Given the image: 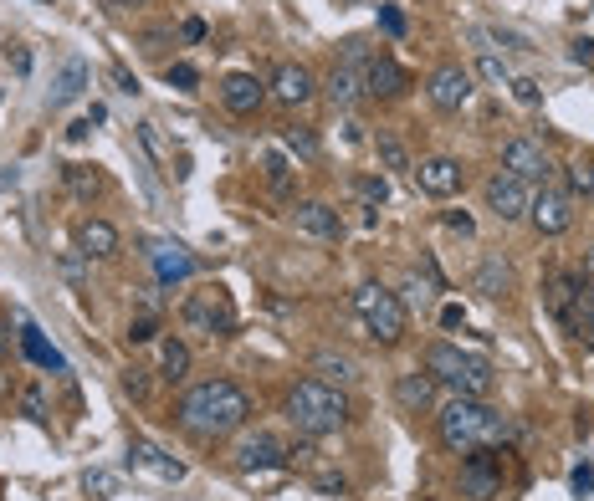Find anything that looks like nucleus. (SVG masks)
<instances>
[{"instance_id":"obj_1","label":"nucleus","mask_w":594,"mask_h":501,"mask_svg":"<svg viewBox=\"0 0 594 501\" xmlns=\"http://www.w3.org/2000/svg\"><path fill=\"white\" fill-rule=\"evenodd\" d=\"M246 420H251V399L231 379H205L175 404V425L195 440H226L246 430Z\"/></svg>"},{"instance_id":"obj_2","label":"nucleus","mask_w":594,"mask_h":501,"mask_svg":"<svg viewBox=\"0 0 594 501\" xmlns=\"http://www.w3.org/2000/svg\"><path fill=\"white\" fill-rule=\"evenodd\" d=\"M436 435L451 455H472L482 445H507V435H513V420L502 415V409H492L487 399H466L456 394L441 415H436Z\"/></svg>"},{"instance_id":"obj_3","label":"nucleus","mask_w":594,"mask_h":501,"mask_svg":"<svg viewBox=\"0 0 594 501\" xmlns=\"http://www.w3.org/2000/svg\"><path fill=\"white\" fill-rule=\"evenodd\" d=\"M354 415V404L349 394L338 389V384H323V379H297L287 389V420L297 435H308V440H323L333 430H344Z\"/></svg>"},{"instance_id":"obj_4","label":"nucleus","mask_w":594,"mask_h":501,"mask_svg":"<svg viewBox=\"0 0 594 501\" xmlns=\"http://www.w3.org/2000/svg\"><path fill=\"white\" fill-rule=\"evenodd\" d=\"M426 374L436 384H446L451 394H466V399L492 394V363L477 358V353H461L456 343H431L426 348Z\"/></svg>"},{"instance_id":"obj_5","label":"nucleus","mask_w":594,"mask_h":501,"mask_svg":"<svg viewBox=\"0 0 594 501\" xmlns=\"http://www.w3.org/2000/svg\"><path fill=\"white\" fill-rule=\"evenodd\" d=\"M354 312H359V323L369 328V338H374V343L395 348V343L405 338V302H400L390 287L364 282V287L354 292Z\"/></svg>"},{"instance_id":"obj_6","label":"nucleus","mask_w":594,"mask_h":501,"mask_svg":"<svg viewBox=\"0 0 594 501\" xmlns=\"http://www.w3.org/2000/svg\"><path fill=\"white\" fill-rule=\"evenodd\" d=\"M180 323L200 338H231L236 333V312L231 302L216 292V287H205V292H190L185 307H180Z\"/></svg>"},{"instance_id":"obj_7","label":"nucleus","mask_w":594,"mask_h":501,"mask_svg":"<svg viewBox=\"0 0 594 501\" xmlns=\"http://www.w3.org/2000/svg\"><path fill=\"white\" fill-rule=\"evenodd\" d=\"M461 496H472V501H497L502 496V461H497L492 445L461 455Z\"/></svg>"},{"instance_id":"obj_8","label":"nucleus","mask_w":594,"mask_h":501,"mask_svg":"<svg viewBox=\"0 0 594 501\" xmlns=\"http://www.w3.org/2000/svg\"><path fill=\"white\" fill-rule=\"evenodd\" d=\"M231 461H236L241 471H282V466L292 461V450H287L272 430H251V435H241V445L231 450Z\"/></svg>"},{"instance_id":"obj_9","label":"nucleus","mask_w":594,"mask_h":501,"mask_svg":"<svg viewBox=\"0 0 594 501\" xmlns=\"http://www.w3.org/2000/svg\"><path fill=\"white\" fill-rule=\"evenodd\" d=\"M482 195H487V210L497 215V220H528V185L518 174H507V169H497V174H487V185H482Z\"/></svg>"},{"instance_id":"obj_10","label":"nucleus","mask_w":594,"mask_h":501,"mask_svg":"<svg viewBox=\"0 0 594 501\" xmlns=\"http://www.w3.org/2000/svg\"><path fill=\"white\" fill-rule=\"evenodd\" d=\"M426 98H431L441 113H461L466 103H472V72L456 67V62L436 67V72L426 77Z\"/></svg>"},{"instance_id":"obj_11","label":"nucleus","mask_w":594,"mask_h":501,"mask_svg":"<svg viewBox=\"0 0 594 501\" xmlns=\"http://www.w3.org/2000/svg\"><path fill=\"white\" fill-rule=\"evenodd\" d=\"M410 174H415L420 195H431V200H451V195L461 190V179H466V169H461L451 154H431V159H420Z\"/></svg>"},{"instance_id":"obj_12","label":"nucleus","mask_w":594,"mask_h":501,"mask_svg":"<svg viewBox=\"0 0 594 501\" xmlns=\"http://www.w3.org/2000/svg\"><path fill=\"white\" fill-rule=\"evenodd\" d=\"M502 169L518 174L523 185H548V174H554L543 144H533V139H507V144H502Z\"/></svg>"},{"instance_id":"obj_13","label":"nucleus","mask_w":594,"mask_h":501,"mask_svg":"<svg viewBox=\"0 0 594 501\" xmlns=\"http://www.w3.org/2000/svg\"><path fill=\"white\" fill-rule=\"evenodd\" d=\"M528 220H533V231H538V236H564L569 225H574V200L543 185V190L528 200Z\"/></svg>"},{"instance_id":"obj_14","label":"nucleus","mask_w":594,"mask_h":501,"mask_svg":"<svg viewBox=\"0 0 594 501\" xmlns=\"http://www.w3.org/2000/svg\"><path fill=\"white\" fill-rule=\"evenodd\" d=\"M405 93H410V77H405V67H400V62L374 57V62L364 67V98L395 103V98H405Z\"/></svg>"},{"instance_id":"obj_15","label":"nucleus","mask_w":594,"mask_h":501,"mask_svg":"<svg viewBox=\"0 0 594 501\" xmlns=\"http://www.w3.org/2000/svg\"><path fill=\"white\" fill-rule=\"evenodd\" d=\"M313 93H318V82H313V72L303 62H282L272 72V98L282 108H303V103H313Z\"/></svg>"},{"instance_id":"obj_16","label":"nucleus","mask_w":594,"mask_h":501,"mask_svg":"<svg viewBox=\"0 0 594 501\" xmlns=\"http://www.w3.org/2000/svg\"><path fill=\"white\" fill-rule=\"evenodd\" d=\"M472 292L477 297H487V302H502L507 292H513V261L507 256H482L477 261V271H472Z\"/></svg>"},{"instance_id":"obj_17","label":"nucleus","mask_w":594,"mask_h":501,"mask_svg":"<svg viewBox=\"0 0 594 501\" xmlns=\"http://www.w3.org/2000/svg\"><path fill=\"white\" fill-rule=\"evenodd\" d=\"M221 103L231 108V113H241V118H251L262 103H267V82H257L251 72H231L226 82H221Z\"/></svg>"},{"instance_id":"obj_18","label":"nucleus","mask_w":594,"mask_h":501,"mask_svg":"<svg viewBox=\"0 0 594 501\" xmlns=\"http://www.w3.org/2000/svg\"><path fill=\"white\" fill-rule=\"evenodd\" d=\"M292 220H297V231H303V236H318V241H338V236H344V220H338V210L323 205V200H303L292 210Z\"/></svg>"},{"instance_id":"obj_19","label":"nucleus","mask_w":594,"mask_h":501,"mask_svg":"<svg viewBox=\"0 0 594 501\" xmlns=\"http://www.w3.org/2000/svg\"><path fill=\"white\" fill-rule=\"evenodd\" d=\"M323 93H328L333 108H359V103H364V67L333 62V72L323 77Z\"/></svg>"},{"instance_id":"obj_20","label":"nucleus","mask_w":594,"mask_h":501,"mask_svg":"<svg viewBox=\"0 0 594 501\" xmlns=\"http://www.w3.org/2000/svg\"><path fill=\"white\" fill-rule=\"evenodd\" d=\"M129 461H134L139 471L159 476V481H185V461H175V455L159 450L154 440H134V445H129Z\"/></svg>"},{"instance_id":"obj_21","label":"nucleus","mask_w":594,"mask_h":501,"mask_svg":"<svg viewBox=\"0 0 594 501\" xmlns=\"http://www.w3.org/2000/svg\"><path fill=\"white\" fill-rule=\"evenodd\" d=\"M149 261H154V277L159 282H185L190 271H195V256L180 241H154L149 246Z\"/></svg>"},{"instance_id":"obj_22","label":"nucleus","mask_w":594,"mask_h":501,"mask_svg":"<svg viewBox=\"0 0 594 501\" xmlns=\"http://www.w3.org/2000/svg\"><path fill=\"white\" fill-rule=\"evenodd\" d=\"M118 231L108 220H82L77 225V256H88V261H108V256H118Z\"/></svg>"},{"instance_id":"obj_23","label":"nucleus","mask_w":594,"mask_h":501,"mask_svg":"<svg viewBox=\"0 0 594 501\" xmlns=\"http://www.w3.org/2000/svg\"><path fill=\"white\" fill-rule=\"evenodd\" d=\"M395 404L410 409V415H426V409L436 404V379H431L426 369L400 374V379H395Z\"/></svg>"},{"instance_id":"obj_24","label":"nucleus","mask_w":594,"mask_h":501,"mask_svg":"<svg viewBox=\"0 0 594 501\" xmlns=\"http://www.w3.org/2000/svg\"><path fill=\"white\" fill-rule=\"evenodd\" d=\"M88 82H93L88 62H82V57H67V62H62V72H57V82H52V108L77 103L82 93H88Z\"/></svg>"},{"instance_id":"obj_25","label":"nucleus","mask_w":594,"mask_h":501,"mask_svg":"<svg viewBox=\"0 0 594 501\" xmlns=\"http://www.w3.org/2000/svg\"><path fill=\"white\" fill-rule=\"evenodd\" d=\"M313 379H323V384H354L359 379V363L349 358V353H333V348H323V353H313Z\"/></svg>"},{"instance_id":"obj_26","label":"nucleus","mask_w":594,"mask_h":501,"mask_svg":"<svg viewBox=\"0 0 594 501\" xmlns=\"http://www.w3.org/2000/svg\"><path fill=\"white\" fill-rule=\"evenodd\" d=\"M579 287H584V277H579V271H559V277L543 287V307H548V312H554L559 323H564V317H569V307H574V297H579Z\"/></svg>"},{"instance_id":"obj_27","label":"nucleus","mask_w":594,"mask_h":501,"mask_svg":"<svg viewBox=\"0 0 594 501\" xmlns=\"http://www.w3.org/2000/svg\"><path fill=\"white\" fill-rule=\"evenodd\" d=\"M564 328H569L584 348H594V287H589V282L579 287V297H574V307H569V317H564Z\"/></svg>"},{"instance_id":"obj_28","label":"nucleus","mask_w":594,"mask_h":501,"mask_svg":"<svg viewBox=\"0 0 594 501\" xmlns=\"http://www.w3.org/2000/svg\"><path fill=\"white\" fill-rule=\"evenodd\" d=\"M21 348H26V358L31 363H41V369H52V374H67V358L47 343V338H41L36 328H21Z\"/></svg>"},{"instance_id":"obj_29","label":"nucleus","mask_w":594,"mask_h":501,"mask_svg":"<svg viewBox=\"0 0 594 501\" xmlns=\"http://www.w3.org/2000/svg\"><path fill=\"white\" fill-rule=\"evenodd\" d=\"M159 374H164L169 384H180V379L190 374V348H185L180 338H169V343L159 348Z\"/></svg>"},{"instance_id":"obj_30","label":"nucleus","mask_w":594,"mask_h":501,"mask_svg":"<svg viewBox=\"0 0 594 501\" xmlns=\"http://www.w3.org/2000/svg\"><path fill=\"white\" fill-rule=\"evenodd\" d=\"M282 144H287V149H292L297 159H308V164H313V159L323 154L318 133H313V128H303V123H287V128H282Z\"/></svg>"},{"instance_id":"obj_31","label":"nucleus","mask_w":594,"mask_h":501,"mask_svg":"<svg viewBox=\"0 0 594 501\" xmlns=\"http://www.w3.org/2000/svg\"><path fill=\"white\" fill-rule=\"evenodd\" d=\"M62 179H67V190H72V195H82V200H93V195L103 190V174H93L88 164H67V169H62Z\"/></svg>"},{"instance_id":"obj_32","label":"nucleus","mask_w":594,"mask_h":501,"mask_svg":"<svg viewBox=\"0 0 594 501\" xmlns=\"http://www.w3.org/2000/svg\"><path fill=\"white\" fill-rule=\"evenodd\" d=\"M374 149H379V164H385V169H395V174L415 169V164H410V154H405V144L395 139V133H379V139H374Z\"/></svg>"},{"instance_id":"obj_33","label":"nucleus","mask_w":594,"mask_h":501,"mask_svg":"<svg viewBox=\"0 0 594 501\" xmlns=\"http://www.w3.org/2000/svg\"><path fill=\"white\" fill-rule=\"evenodd\" d=\"M354 190H359V200H369V205L379 210V205L390 200V179H379V174H359V179H354Z\"/></svg>"},{"instance_id":"obj_34","label":"nucleus","mask_w":594,"mask_h":501,"mask_svg":"<svg viewBox=\"0 0 594 501\" xmlns=\"http://www.w3.org/2000/svg\"><path fill=\"white\" fill-rule=\"evenodd\" d=\"M164 77H169V87H180V93H195V87H200V72L190 62H169Z\"/></svg>"},{"instance_id":"obj_35","label":"nucleus","mask_w":594,"mask_h":501,"mask_svg":"<svg viewBox=\"0 0 594 501\" xmlns=\"http://www.w3.org/2000/svg\"><path fill=\"white\" fill-rule=\"evenodd\" d=\"M82 491H88L93 501H108V496L118 491V476H108V471H88V476H82Z\"/></svg>"},{"instance_id":"obj_36","label":"nucleus","mask_w":594,"mask_h":501,"mask_svg":"<svg viewBox=\"0 0 594 501\" xmlns=\"http://www.w3.org/2000/svg\"><path fill=\"white\" fill-rule=\"evenodd\" d=\"M477 72H482L487 82H497V87H507V67L497 62V52H482V57H477Z\"/></svg>"},{"instance_id":"obj_37","label":"nucleus","mask_w":594,"mask_h":501,"mask_svg":"<svg viewBox=\"0 0 594 501\" xmlns=\"http://www.w3.org/2000/svg\"><path fill=\"white\" fill-rule=\"evenodd\" d=\"M569 190H574V195H594V169L574 164V169H569Z\"/></svg>"},{"instance_id":"obj_38","label":"nucleus","mask_w":594,"mask_h":501,"mask_svg":"<svg viewBox=\"0 0 594 501\" xmlns=\"http://www.w3.org/2000/svg\"><path fill=\"white\" fill-rule=\"evenodd\" d=\"M21 409H26V415H31L36 425H47V399H41L36 389H26V399H21Z\"/></svg>"},{"instance_id":"obj_39","label":"nucleus","mask_w":594,"mask_h":501,"mask_svg":"<svg viewBox=\"0 0 594 501\" xmlns=\"http://www.w3.org/2000/svg\"><path fill=\"white\" fill-rule=\"evenodd\" d=\"M154 333H159L154 317H139V323L129 328V343H134V348H139V343H154Z\"/></svg>"},{"instance_id":"obj_40","label":"nucleus","mask_w":594,"mask_h":501,"mask_svg":"<svg viewBox=\"0 0 594 501\" xmlns=\"http://www.w3.org/2000/svg\"><path fill=\"white\" fill-rule=\"evenodd\" d=\"M461 323H466V307H461V302H446V307H441V328H446V333H456Z\"/></svg>"},{"instance_id":"obj_41","label":"nucleus","mask_w":594,"mask_h":501,"mask_svg":"<svg viewBox=\"0 0 594 501\" xmlns=\"http://www.w3.org/2000/svg\"><path fill=\"white\" fill-rule=\"evenodd\" d=\"M513 93H518V103H528V108H533V103L543 98V93H538V82H533V77H518V82H513Z\"/></svg>"},{"instance_id":"obj_42","label":"nucleus","mask_w":594,"mask_h":501,"mask_svg":"<svg viewBox=\"0 0 594 501\" xmlns=\"http://www.w3.org/2000/svg\"><path fill=\"white\" fill-rule=\"evenodd\" d=\"M379 26H385L390 36H400V31H405V16H400L395 6H379Z\"/></svg>"},{"instance_id":"obj_43","label":"nucleus","mask_w":594,"mask_h":501,"mask_svg":"<svg viewBox=\"0 0 594 501\" xmlns=\"http://www.w3.org/2000/svg\"><path fill=\"white\" fill-rule=\"evenodd\" d=\"M123 389H129L134 399H144V394H149V374H144V369H129V379H123Z\"/></svg>"},{"instance_id":"obj_44","label":"nucleus","mask_w":594,"mask_h":501,"mask_svg":"<svg viewBox=\"0 0 594 501\" xmlns=\"http://www.w3.org/2000/svg\"><path fill=\"white\" fill-rule=\"evenodd\" d=\"M262 164H267V174L277 179V185H282V179H287V159H282L277 149H267V154H262Z\"/></svg>"},{"instance_id":"obj_45","label":"nucleus","mask_w":594,"mask_h":501,"mask_svg":"<svg viewBox=\"0 0 594 501\" xmlns=\"http://www.w3.org/2000/svg\"><path fill=\"white\" fill-rule=\"evenodd\" d=\"M318 491H328V496H344V491H349V481H344V476H333V471H323V476H318Z\"/></svg>"},{"instance_id":"obj_46","label":"nucleus","mask_w":594,"mask_h":501,"mask_svg":"<svg viewBox=\"0 0 594 501\" xmlns=\"http://www.w3.org/2000/svg\"><path fill=\"white\" fill-rule=\"evenodd\" d=\"M446 225H451V231H461V236H472V231H477L472 215H461V210H446Z\"/></svg>"},{"instance_id":"obj_47","label":"nucleus","mask_w":594,"mask_h":501,"mask_svg":"<svg viewBox=\"0 0 594 501\" xmlns=\"http://www.w3.org/2000/svg\"><path fill=\"white\" fill-rule=\"evenodd\" d=\"M139 139H144V149H149L154 159L164 154V149H159V133H154V123H139Z\"/></svg>"},{"instance_id":"obj_48","label":"nucleus","mask_w":594,"mask_h":501,"mask_svg":"<svg viewBox=\"0 0 594 501\" xmlns=\"http://www.w3.org/2000/svg\"><path fill=\"white\" fill-rule=\"evenodd\" d=\"M113 82L123 87V93H139V77H134L129 67H113Z\"/></svg>"},{"instance_id":"obj_49","label":"nucleus","mask_w":594,"mask_h":501,"mask_svg":"<svg viewBox=\"0 0 594 501\" xmlns=\"http://www.w3.org/2000/svg\"><path fill=\"white\" fill-rule=\"evenodd\" d=\"M6 57H11V67H16V72H21V77H26V72H31V52H26V47H11V52H6Z\"/></svg>"},{"instance_id":"obj_50","label":"nucleus","mask_w":594,"mask_h":501,"mask_svg":"<svg viewBox=\"0 0 594 501\" xmlns=\"http://www.w3.org/2000/svg\"><path fill=\"white\" fill-rule=\"evenodd\" d=\"M589 486H594V471L579 466V471H574V496H589Z\"/></svg>"},{"instance_id":"obj_51","label":"nucleus","mask_w":594,"mask_h":501,"mask_svg":"<svg viewBox=\"0 0 594 501\" xmlns=\"http://www.w3.org/2000/svg\"><path fill=\"white\" fill-rule=\"evenodd\" d=\"M574 62H594V41H589V36L574 41Z\"/></svg>"},{"instance_id":"obj_52","label":"nucleus","mask_w":594,"mask_h":501,"mask_svg":"<svg viewBox=\"0 0 594 501\" xmlns=\"http://www.w3.org/2000/svg\"><path fill=\"white\" fill-rule=\"evenodd\" d=\"M180 36H185V41H205V21H185Z\"/></svg>"},{"instance_id":"obj_53","label":"nucleus","mask_w":594,"mask_h":501,"mask_svg":"<svg viewBox=\"0 0 594 501\" xmlns=\"http://www.w3.org/2000/svg\"><path fill=\"white\" fill-rule=\"evenodd\" d=\"M88 128H93L88 118H82V123H72V128H67V139H72V144H82V139H88Z\"/></svg>"},{"instance_id":"obj_54","label":"nucleus","mask_w":594,"mask_h":501,"mask_svg":"<svg viewBox=\"0 0 594 501\" xmlns=\"http://www.w3.org/2000/svg\"><path fill=\"white\" fill-rule=\"evenodd\" d=\"M144 0H108V11H139Z\"/></svg>"},{"instance_id":"obj_55","label":"nucleus","mask_w":594,"mask_h":501,"mask_svg":"<svg viewBox=\"0 0 594 501\" xmlns=\"http://www.w3.org/2000/svg\"><path fill=\"white\" fill-rule=\"evenodd\" d=\"M584 271H589V277H594V251H589V256H584Z\"/></svg>"},{"instance_id":"obj_56","label":"nucleus","mask_w":594,"mask_h":501,"mask_svg":"<svg viewBox=\"0 0 594 501\" xmlns=\"http://www.w3.org/2000/svg\"><path fill=\"white\" fill-rule=\"evenodd\" d=\"M0 348H6V323H0Z\"/></svg>"}]
</instances>
